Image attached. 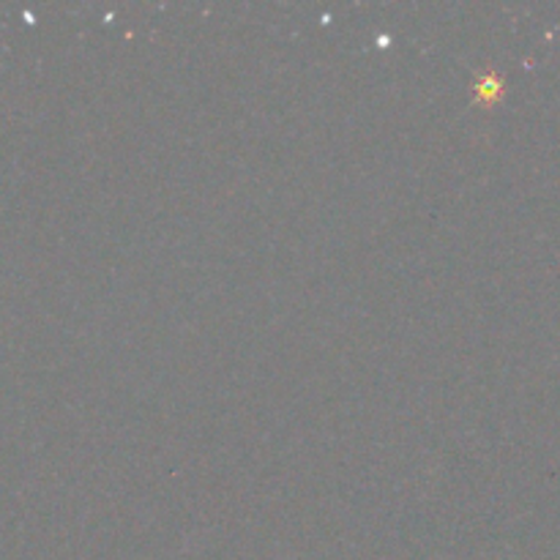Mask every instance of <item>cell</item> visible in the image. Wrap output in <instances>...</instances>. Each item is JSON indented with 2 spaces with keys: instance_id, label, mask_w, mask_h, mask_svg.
<instances>
[{
  "instance_id": "obj_1",
  "label": "cell",
  "mask_w": 560,
  "mask_h": 560,
  "mask_svg": "<svg viewBox=\"0 0 560 560\" xmlns=\"http://www.w3.org/2000/svg\"><path fill=\"white\" fill-rule=\"evenodd\" d=\"M501 91H503V82L498 80L495 74H487L485 80L476 85V93H479L481 98H495V96H501Z\"/></svg>"
}]
</instances>
